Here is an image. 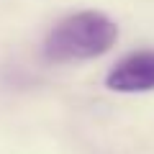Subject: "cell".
I'll use <instances>...</instances> for the list:
<instances>
[{
	"mask_svg": "<svg viewBox=\"0 0 154 154\" xmlns=\"http://www.w3.org/2000/svg\"><path fill=\"white\" fill-rule=\"evenodd\" d=\"M118 41V26L100 11H80L67 16L46 33L44 57L49 62H85L103 57Z\"/></svg>",
	"mask_w": 154,
	"mask_h": 154,
	"instance_id": "cell-1",
	"label": "cell"
},
{
	"mask_svg": "<svg viewBox=\"0 0 154 154\" xmlns=\"http://www.w3.org/2000/svg\"><path fill=\"white\" fill-rule=\"evenodd\" d=\"M105 88L113 93H149L154 90V49L126 54L105 75Z\"/></svg>",
	"mask_w": 154,
	"mask_h": 154,
	"instance_id": "cell-2",
	"label": "cell"
}]
</instances>
